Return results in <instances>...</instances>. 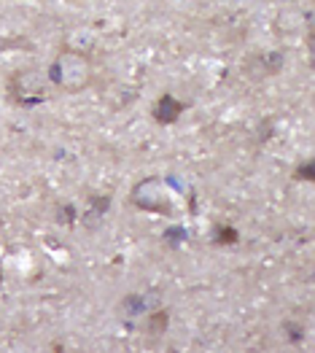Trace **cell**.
Returning a JSON list of instances; mask_svg holds the SVG:
<instances>
[{
    "mask_svg": "<svg viewBox=\"0 0 315 353\" xmlns=\"http://www.w3.org/2000/svg\"><path fill=\"white\" fill-rule=\"evenodd\" d=\"M183 111H186V103H181L175 94H162V97L154 103V108H151V119H154L156 124L167 127V124H175L178 119L183 117Z\"/></svg>",
    "mask_w": 315,
    "mask_h": 353,
    "instance_id": "4",
    "label": "cell"
},
{
    "mask_svg": "<svg viewBox=\"0 0 315 353\" xmlns=\"http://www.w3.org/2000/svg\"><path fill=\"white\" fill-rule=\"evenodd\" d=\"M0 283H3V262H0Z\"/></svg>",
    "mask_w": 315,
    "mask_h": 353,
    "instance_id": "8",
    "label": "cell"
},
{
    "mask_svg": "<svg viewBox=\"0 0 315 353\" xmlns=\"http://www.w3.org/2000/svg\"><path fill=\"white\" fill-rule=\"evenodd\" d=\"M240 237H237V230L232 227H216V243L219 245H234Z\"/></svg>",
    "mask_w": 315,
    "mask_h": 353,
    "instance_id": "7",
    "label": "cell"
},
{
    "mask_svg": "<svg viewBox=\"0 0 315 353\" xmlns=\"http://www.w3.org/2000/svg\"><path fill=\"white\" fill-rule=\"evenodd\" d=\"M130 203L143 213H156V216H170L172 213V197L170 189H167V181L159 176L141 178L130 189Z\"/></svg>",
    "mask_w": 315,
    "mask_h": 353,
    "instance_id": "3",
    "label": "cell"
},
{
    "mask_svg": "<svg viewBox=\"0 0 315 353\" xmlns=\"http://www.w3.org/2000/svg\"><path fill=\"white\" fill-rule=\"evenodd\" d=\"M49 79H52V87H57L59 92L79 94L92 84L94 65H92L89 54L79 52V49H62L49 65Z\"/></svg>",
    "mask_w": 315,
    "mask_h": 353,
    "instance_id": "1",
    "label": "cell"
},
{
    "mask_svg": "<svg viewBox=\"0 0 315 353\" xmlns=\"http://www.w3.org/2000/svg\"><path fill=\"white\" fill-rule=\"evenodd\" d=\"M49 92H52V79H49V70L43 68H19L8 76V84H6L8 103L17 108H35L46 103Z\"/></svg>",
    "mask_w": 315,
    "mask_h": 353,
    "instance_id": "2",
    "label": "cell"
},
{
    "mask_svg": "<svg viewBox=\"0 0 315 353\" xmlns=\"http://www.w3.org/2000/svg\"><path fill=\"white\" fill-rule=\"evenodd\" d=\"M294 181H307V183H313L315 181V162L313 159H307L305 165H299V168L294 170Z\"/></svg>",
    "mask_w": 315,
    "mask_h": 353,
    "instance_id": "6",
    "label": "cell"
},
{
    "mask_svg": "<svg viewBox=\"0 0 315 353\" xmlns=\"http://www.w3.org/2000/svg\"><path fill=\"white\" fill-rule=\"evenodd\" d=\"M167 324H170V313H167L165 307H159V310H154V313L145 316L143 329L148 337H162V334L167 332Z\"/></svg>",
    "mask_w": 315,
    "mask_h": 353,
    "instance_id": "5",
    "label": "cell"
}]
</instances>
